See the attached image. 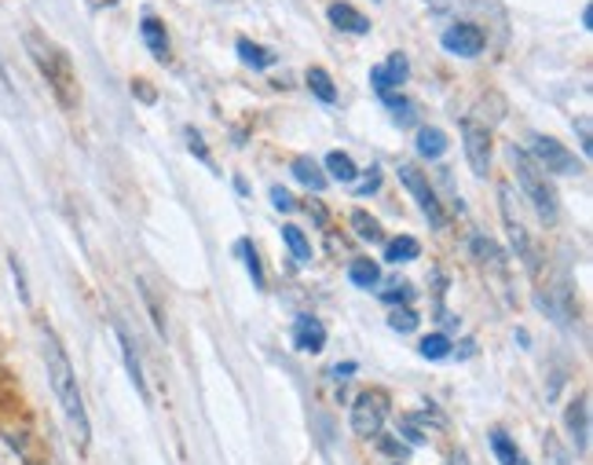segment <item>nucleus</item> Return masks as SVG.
<instances>
[{
    "mask_svg": "<svg viewBox=\"0 0 593 465\" xmlns=\"http://www.w3.org/2000/svg\"><path fill=\"white\" fill-rule=\"evenodd\" d=\"M41 338H44V366H48L52 393H55V399H59L63 418H66V426H70L74 443L85 451V447H88V440H92V429H88L85 399H81V393H77L74 366H70V360H66V352H63L59 338H55V333H52L48 327L41 330Z\"/></svg>",
    "mask_w": 593,
    "mask_h": 465,
    "instance_id": "f257e3e1",
    "label": "nucleus"
},
{
    "mask_svg": "<svg viewBox=\"0 0 593 465\" xmlns=\"http://www.w3.org/2000/svg\"><path fill=\"white\" fill-rule=\"evenodd\" d=\"M22 45H26L33 67L41 70V78L48 81V89L55 92V100L66 111H74L77 106V73H74V59L66 56V48L55 45L52 37L37 34V30H26V37H22Z\"/></svg>",
    "mask_w": 593,
    "mask_h": 465,
    "instance_id": "f03ea898",
    "label": "nucleus"
},
{
    "mask_svg": "<svg viewBox=\"0 0 593 465\" xmlns=\"http://www.w3.org/2000/svg\"><path fill=\"white\" fill-rule=\"evenodd\" d=\"M510 158H513V166H516V180H521L524 194H527V199H532V205H535V213L542 216L546 224H557L560 199H557L553 183L546 180V172L538 169L535 161H532V155H527V150H521V147H513Z\"/></svg>",
    "mask_w": 593,
    "mask_h": 465,
    "instance_id": "7ed1b4c3",
    "label": "nucleus"
},
{
    "mask_svg": "<svg viewBox=\"0 0 593 465\" xmlns=\"http://www.w3.org/2000/svg\"><path fill=\"white\" fill-rule=\"evenodd\" d=\"M392 410V399L384 388H367V393L356 396V404H351V429H356V436L362 440H373L384 426V418H389Z\"/></svg>",
    "mask_w": 593,
    "mask_h": 465,
    "instance_id": "20e7f679",
    "label": "nucleus"
},
{
    "mask_svg": "<svg viewBox=\"0 0 593 465\" xmlns=\"http://www.w3.org/2000/svg\"><path fill=\"white\" fill-rule=\"evenodd\" d=\"M499 202H502V220H505V231H510L513 250H516V257L524 261L527 272L535 275L538 268H542V253H538L535 239L527 235V227L521 224V216L513 213V191H510V183H502V188H499Z\"/></svg>",
    "mask_w": 593,
    "mask_h": 465,
    "instance_id": "39448f33",
    "label": "nucleus"
},
{
    "mask_svg": "<svg viewBox=\"0 0 593 465\" xmlns=\"http://www.w3.org/2000/svg\"><path fill=\"white\" fill-rule=\"evenodd\" d=\"M532 155H535L538 169H542L546 177H579V166H575V158H571V150L560 147L553 136L535 133L532 136Z\"/></svg>",
    "mask_w": 593,
    "mask_h": 465,
    "instance_id": "423d86ee",
    "label": "nucleus"
},
{
    "mask_svg": "<svg viewBox=\"0 0 593 465\" xmlns=\"http://www.w3.org/2000/svg\"><path fill=\"white\" fill-rule=\"evenodd\" d=\"M400 180L406 183V191H411L414 199H417V205H422L425 220L439 231V227H444L447 220H444V209H439V202H436V191L428 188V180L422 177V169H417V166H400Z\"/></svg>",
    "mask_w": 593,
    "mask_h": 465,
    "instance_id": "0eeeda50",
    "label": "nucleus"
},
{
    "mask_svg": "<svg viewBox=\"0 0 593 465\" xmlns=\"http://www.w3.org/2000/svg\"><path fill=\"white\" fill-rule=\"evenodd\" d=\"M461 139H466V158H469L472 172H477V177H488V169H491V133L480 122L466 117V122H461Z\"/></svg>",
    "mask_w": 593,
    "mask_h": 465,
    "instance_id": "6e6552de",
    "label": "nucleus"
},
{
    "mask_svg": "<svg viewBox=\"0 0 593 465\" xmlns=\"http://www.w3.org/2000/svg\"><path fill=\"white\" fill-rule=\"evenodd\" d=\"M439 45H444L450 56H461V59H472L483 52V34L472 23H458L444 30V37H439Z\"/></svg>",
    "mask_w": 593,
    "mask_h": 465,
    "instance_id": "1a4fd4ad",
    "label": "nucleus"
},
{
    "mask_svg": "<svg viewBox=\"0 0 593 465\" xmlns=\"http://www.w3.org/2000/svg\"><path fill=\"white\" fill-rule=\"evenodd\" d=\"M293 341H296V349L301 352H323V344H326V330H323V322L312 319V316H301L293 322Z\"/></svg>",
    "mask_w": 593,
    "mask_h": 465,
    "instance_id": "9d476101",
    "label": "nucleus"
},
{
    "mask_svg": "<svg viewBox=\"0 0 593 465\" xmlns=\"http://www.w3.org/2000/svg\"><path fill=\"white\" fill-rule=\"evenodd\" d=\"M568 429H571V440H575L579 451L590 447V399L579 396L575 404L568 407Z\"/></svg>",
    "mask_w": 593,
    "mask_h": 465,
    "instance_id": "9b49d317",
    "label": "nucleus"
},
{
    "mask_svg": "<svg viewBox=\"0 0 593 465\" xmlns=\"http://www.w3.org/2000/svg\"><path fill=\"white\" fill-rule=\"evenodd\" d=\"M326 19L337 30H345V34H370V19L362 15V12H356L351 4H329Z\"/></svg>",
    "mask_w": 593,
    "mask_h": 465,
    "instance_id": "f8f14e48",
    "label": "nucleus"
},
{
    "mask_svg": "<svg viewBox=\"0 0 593 465\" xmlns=\"http://www.w3.org/2000/svg\"><path fill=\"white\" fill-rule=\"evenodd\" d=\"M139 34H143V41H147V48L154 52V56H158V59H169V34H165V26L158 23V19H154V15L143 19V30H139Z\"/></svg>",
    "mask_w": 593,
    "mask_h": 465,
    "instance_id": "ddd939ff",
    "label": "nucleus"
},
{
    "mask_svg": "<svg viewBox=\"0 0 593 465\" xmlns=\"http://www.w3.org/2000/svg\"><path fill=\"white\" fill-rule=\"evenodd\" d=\"M290 172H293V177H296V183H304V188H312V191H323V188H326V177H323V169H318L315 161L307 158V155L293 158Z\"/></svg>",
    "mask_w": 593,
    "mask_h": 465,
    "instance_id": "4468645a",
    "label": "nucleus"
},
{
    "mask_svg": "<svg viewBox=\"0 0 593 465\" xmlns=\"http://www.w3.org/2000/svg\"><path fill=\"white\" fill-rule=\"evenodd\" d=\"M118 341H121V355H125V366H128V377H132V385L139 388V396L147 399V382H143V366L136 360V349H132V341H128V333L118 327Z\"/></svg>",
    "mask_w": 593,
    "mask_h": 465,
    "instance_id": "2eb2a0df",
    "label": "nucleus"
},
{
    "mask_svg": "<svg viewBox=\"0 0 593 465\" xmlns=\"http://www.w3.org/2000/svg\"><path fill=\"white\" fill-rule=\"evenodd\" d=\"M238 59L253 70H268L275 63V52L264 45H253V41H238Z\"/></svg>",
    "mask_w": 593,
    "mask_h": 465,
    "instance_id": "dca6fc26",
    "label": "nucleus"
},
{
    "mask_svg": "<svg viewBox=\"0 0 593 465\" xmlns=\"http://www.w3.org/2000/svg\"><path fill=\"white\" fill-rule=\"evenodd\" d=\"M307 89L315 92V100L323 103H337V89H334V78L323 70V67H312L307 70Z\"/></svg>",
    "mask_w": 593,
    "mask_h": 465,
    "instance_id": "f3484780",
    "label": "nucleus"
},
{
    "mask_svg": "<svg viewBox=\"0 0 593 465\" xmlns=\"http://www.w3.org/2000/svg\"><path fill=\"white\" fill-rule=\"evenodd\" d=\"M491 447H494V454H499V462H502V465H527V458H524L521 451H516V443H513L510 436H505L502 429H494V432H491Z\"/></svg>",
    "mask_w": 593,
    "mask_h": 465,
    "instance_id": "a211bd4d",
    "label": "nucleus"
},
{
    "mask_svg": "<svg viewBox=\"0 0 593 465\" xmlns=\"http://www.w3.org/2000/svg\"><path fill=\"white\" fill-rule=\"evenodd\" d=\"M444 150H447V136L439 128H422L417 133V155L422 158H444Z\"/></svg>",
    "mask_w": 593,
    "mask_h": 465,
    "instance_id": "6ab92c4d",
    "label": "nucleus"
},
{
    "mask_svg": "<svg viewBox=\"0 0 593 465\" xmlns=\"http://www.w3.org/2000/svg\"><path fill=\"white\" fill-rule=\"evenodd\" d=\"M326 169H329V177L340 180V183H351V180L359 177L356 161H351L348 155H340V150H329V155H326Z\"/></svg>",
    "mask_w": 593,
    "mask_h": 465,
    "instance_id": "aec40b11",
    "label": "nucleus"
},
{
    "mask_svg": "<svg viewBox=\"0 0 593 465\" xmlns=\"http://www.w3.org/2000/svg\"><path fill=\"white\" fill-rule=\"evenodd\" d=\"M417 253H422V246L414 239H392L384 246V261L389 264H406V261H417Z\"/></svg>",
    "mask_w": 593,
    "mask_h": 465,
    "instance_id": "412c9836",
    "label": "nucleus"
},
{
    "mask_svg": "<svg viewBox=\"0 0 593 465\" xmlns=\"http://www.w3.org/2000/svg\"><path fill=\"white\" fill-rule=\"evenodd\" d=\"M351 231H356L362 242H381V235H384V231H381V224L373 220L370 213H362V209H359V213H351Z\"/></svg>",
    "mask_w": 593,
    "mask_h": 465,
    "instance_id": "4be33fe9",
    "label": "nucleus"
},
{
    "mask_svg": "<svg viewBox=\"0 0 593 465\" xmlns=\"http://www.w3.org/2000/svg\"><path fill=\"white\" fill-rule=\"evenodd\" d=\"M348 279L356 286H362V290H370V286H378V279H381V268L373 264V261H351V268H348Z\"/></svg>",
    "mask_w": 593,
    "mask_h": 465,
    "instance_id": "5701e85b",
    "label": "nucleus"
},
{
    "mask_svg": "<svg viewBox=\"0 0 593 465\" xmlns=\"http://www.w3.org/2000/svg\"><path fill=\"white\" fill-rule=\"evenodd\" d=\"M282 239L286 246H290V253H293V261H312V242L304 239V231L301 227H282Z\"/></svg>",
    "mask_w": 593,
    "mask_h": 465,
    "instance_id": "b1692460",
    "label": "nucleus"
},
{
    "mask_svg": "<svg viewBox=\"0 0 593 465\" xmlns=\"http://www.w3.org/2000/svg\"><path fill=\"white\" fill-rule=\"evenodd\" d=\"M447 352H450V341L444 338V333H428V338L422 341V355L425 360H447Z\"/></svg>",
    "mask_w": 593,
    "mask_h": 465,
    "instance_id": "393cba45",
    "label": "nucleus"
},
{
    "mask_svg": "<svg viewBox=\"0 0 593 465\" xmlns=\"http://www.w3.org/2000/svg\"><path fill=\"white\" fill-rule=\"evenodd\" d=\"M238 253L246 257V268H249V279L264 290V272H260V261H257V250L249 242H238Z\"/></svg>",
    "mask_w": 593,
    "mask_h": 465,
    "instance_id": "a878e982",
    "label": "nucleus"
},
{
    "mask_svg": "<svg viewBox=\"0 0 593 465\" xmlns=\"http://www.w3.org/2000/svg\"><path fill=\"white\" fill-rule=\"evenodd\" d=\"M389 327H392V330H400V333H411V330L417 327V316H414L411 308H395V311H392V319H389Z\"/></svg>",
    "mask_w": 593,
    "mask_h": 465,
    "instance_id": "bb28decb",
    "label": "nucleus"
},
{
    "mask_svg": "<svg viewBox=\"0 0 593 465\" xmlns=\"http://www.w3.org/2000/svg\"><path fill=\"white\" fill-rule=\"evenodd\" d=\"M472 253H477L480 261H488V257H491V264H502V253L494 250V242L483 239V235H477V239H472Z\"/></svg>",
    "mask_w": 593,
    "mask_h": 465,
    "instance_id": "cd10ccee",
    "label": "nucleus"
},
{
    "mask_svg": "<svg viewBox=\"0 0 593 465\" xmlns=\"http://www.w3.org/2000/svg\"><path fill=\"white\" fill-rule=\"evenodd\" d=\"M381 300H384V305H406V300H411V286H406V283H389V290L381 294Z\"/></svg>",
    "mask_w": 593,
    "mask_h": 465,
    "instance_id": "c85d7f7f",
    "label": "nucleus"
},
{
    "mask_svg": "<svg viewBox=\"0 0 593 465\" xmlns=\"http://www.w3.org/2000/svg\"><path fill=\"white\" fill-rule=\"evenodd\" d=\"M271 202H275V209H279V213H290L293 209V194L290 191H286V188H271Z\"/></svg>",
    "mask_w": 593,
    "mask_h": 465,
    "instance_id": "c756f323",
    "label": "nucleus"
},
{
    "mask_svg": "<svg viewBox=\"0 0 593 465\" xmlns=\"http://www.w3.org/2000/svg\"><path fill=\"white\" fill-rule=\"evenodd\" d=\"M367 177H370V180H362L359 188H356V194H359V199H362V194H373V191L381 188V169H378V166H370V172H367Z\"/></svg>",
    "mask_w": 593,
    "mask_h": 465,
    "instance_id": "7c9ffc66",
    "label": "nucleus"
},
{
    "mask_svg": "<svg viewBox=\"0 0 593 465\" xmlns=\"http://www.w3.org/2000/svg\"><path fill=\"white\" fill-rule=\"evenodd\" d=\"M0 465H22L19 451L11 447V440H8V436H0Z\"/></svg>",
    "mask_w": 593,
    "mask_h": 465,
    "instance_id": "2f4dec72",
    "label": "nucleus"
},
{
    "mask_svg": "<svg viewBox=\"0 0 593 465\" xmlns=\"http://www.w3.org/2000/svg\"><path fill=\"white\" fill-rule=\"evenodd\" d=\"M546 454H549V465H571L568 454L557 447V436H546Z\"/></svg>",
    "mask_w": 593,
    "mask_h": 465,
    "instance_id": "473e14b6",
    "label": "nucleus"
},
{
    "mask_svg": "<svg viewBox=\"0 0 593 465\" xmlns=\"http://www.w3.org/2000/svg\"><path fill=\"white\" fill-rule=\"evenodd\" d=\"M187 144H191V155H198V158H202L205 166H209V150L202 147V136H198L194 128H187Z\"/></svg>",
    "mask_w": 593,
    "mask_h": 465,
    "instance_id": "72a5a7b5",
    "label": "nucleus"
},
{
    "mask_svg": "<svg viewBox=\"0 0 593 465\" xmlns=\"http://www.w3.org/2000/svg\"><path fill=\"white\" fill-rule=\"evenodd\" d=\"M579 139H582V155H593V139H590V122H586V117H582V122H579Z\"/></svg>",
    "mask_w": 593,
    "mask_h": 465,
    "instance_id": "f704fd0d",
    "label": "nucleus"
},
{
    "mask_svg": "<svg viewBox=\"0 0 593 465\" xmlns=\"http://www.w3.org/2000/svg\"><path fill=\"white\" fill-rule=\"evenodd\" d=\"M400 429H403V436L411 440V443H425V436H422V432L414 429V421H400Z\"/></svg>",
    "mask_w": 593,
    "mask_h": 465,
    "instance_id": "c9c22d12",
    "label": "nucleus"
},
{
    "mask_svg": "<svg viewBox=\"0 0 593 465\" xmlns=\"http://www.w3.org/2000/svg\"><path fill=\"white\" fill-rule=\"evenodd\" d=\"M132 92H139L143 100L154 103V92H150V84H147V81H132Z\"/></svg>",
    "mask_w": 593,
    "mask_h": 465,
    "instance_id": "e433bc0d",
    "label": "nucleus"
},
{
    "mask_svg": "<svg viewBox=\"0 0 593 465\" xmlns=\"http://www.w3.org/2000/svg\"><path fill=\"white\" fill-rule=\"evenodd\" d=\"M384 451H389V454H400V458L406 454V447H400V443H392V440H384Z\"/></svg>",
    "mask_w": 593,
    "mask_h": 465,
    "instance_id": "4c0bfd02",
    "label": "nucleus"
},
{
    "mask_svg": "<svg viewBox=\"0 0 593 465\" xmlns=\"http://www.w3.org/2000/svg\"><path fill=\"white\" fill-rule=\"evenodd\" d=\"M118 4V0H88V8H96V12H99V8H114Z\"/></svg>",
    "mask_w": 593,
    "mask_h": 465,
    "instance_id": "58836bf2",
    "label": "nucleus"
},
{
    "mask_svg": "<svg viewBox=\"0 0 593 465\" xmlns=\"http://www.w3.org/2000/svg\"><path fill=\"white\" fill-rule=\"evenodd\" d=\"M450 465H469V454H466V451H458L455 458H450Z\"/></svg>",
    "mask_w": 593,
    "mask_h": 465,
    "instance_id": "ea45409f",
    "label": "nucleus"
}]
</instances>
